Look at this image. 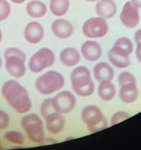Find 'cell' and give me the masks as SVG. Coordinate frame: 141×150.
Segmentation results:
<instances>
[{"mask_svg": "<svg viewBox=\"0 0 141 150\" xmlns=\"http://www.w3.org/2000/svg\"><path fill=\"white\" fill-rule=\"evenodd\" d=\"M3 98L18 113H25L31 108V101L28 91L18 81L9 80L3 84L1 89Z\"/></svg>", "mask_w": 141, "mask_h": 150, "instance_id": "obj_1", "label": "cell"}, {"mask_svg": "<svg viewBox=\"0 0 141 150\" xmlns=\"http://www.w3.org/2000/svg\"><path fill=\"white\" fill-rule=\"evenodd\" d=\"M71 86L75 93L81 97L92 96L95 91V85L91 78V73L84 66L75 68L70 74Z\"/></svg>", "mask_w": 141, "mask_h": 150, "instance_id": "obj_2", "label": "cell"}, {"mask_svg": "<svg viewBox=\"0 0 141 150\" xmlns=\"http://www.w3.org/2000/svg\"><path fill=\"white\" fill-rule=\"evenodd\" d=\"M65 79L61 73L49 70L38 77L35 81V88L39 93L48 96L63 88Z\"/></svg>", "mask_w": 141, "mask_h": 150, "instance_id": "obj_3", "label": "cell"}, {"mask_svg": "<svg viewBox=\"0 0 141 150\" xmlns=\"http://www.w3.org/2000/svg\"><path fill=\"white\" fill-rule=\"evenodd\" d=\"M21 124L29 141L35 144H41L45 138L43 122L39 116L30 113L22 117Z\"/></svg>", "mask_w": 141, "mask_h": 150, "instance_id": "obj_4", "label": "cell"}, {"mask_svg": "<svg viewBox=\"0 0 141 150\" xmlns=\"http://www.w3.org/2000/svg\"><path fill=\"white\" fill-rule=\"evenodd\" d=\"M81 117L91 133H96L108 127V120L104 118L100 109L96 105L85 106L82 110Z\"/></svg>", "mask_w": 141, "mask_h": 150, "instance_id": "obj_5", "label": "cell"}, {"mask_svg": "<svg viewBox=\"0 0 141 150\" xmlns=\"http://www.w3.org/2000/svg\"><path fill=\"white\" fill-rule=\"evenodd\" d=\"M56 59L55 54L49 48H42L31 56L28 67L31 72L38 74L53 65Z\"/></svg>", "mask_w": 141, "mask_h": 150, "instance_id": "obj_6", "label": "cell"}, {"mask_svg": "<svg viewBox=\"0 0 141 150\" xmlns=\"http://www.w3.org/2000/svg\"><path fill=\"white\" fill-rule=\"evenodd\" d=\"M83 35L89 38H103L108 35L109 27L105 19L102 17H92L85 21L82 25Z\"/></svg>", "mask_w": 141, "mask_h": 150, "instance_id": "obj_7", "label": "cell"}, {"mask_svg": "<svg viewBox=\"0 0 141 150\" xmlns=\"http://www.w3.org/2000/svg\"><path fill=\"white\" fill-rule=\"evenodd\" d=\"M53 103L56 112L66 114L74 110L76 105V98L70 91H60L53 98Z\"/></svg>", "mask_w": 141, "mask_h": 150, "instance_id": "obj_8", "label": "cell"}, {"mask_svg": "<svg viewBox=\"0 0 141 150\" xmlns=\"http://www.w3.org/2000/svg\"><path fill=\"white\" fill-rule=\"evenodd\" d=\"M120 21L125 28H136L139 24V9L132 3L131 1L127 2L124 5L120 14Z\"/></svg>", "mask_w": 141, "mask_h": 150, "instance_id": "obj_9", "label": "cell"}, {"mask_svg": "<svg viewBox=\"0 0 141 150\" xmlns=\"http://www.w3.org/2000/svg\"><path fill=\"white\" fill-rule=\"evenodd\" d=\"M108 57L110 63L119 69L128 67L131 63L129 54L122 48L115 45L108 51Z\"/></svg>", "mask_w": 141, "mask_h": 150, "instance_id": "obj_10", "label": "cell"}, {"mask_svg": "<svg viewBox=\"0 0 141 150\" xmlns=\"http://www.w3.org/2000/svg\"><path fill=\"white\" fill-rule=\"evenodd\" d=\"M44 28L39 22L31 21L25 26L24 30V36L28 43L38 44L44 38Z\"/></svg>", "mask_w": 141, "mask_h": 150, "instance_id": "obj_11", "label": "cell"}, {"mask_svg": "<svg viewBox=\"0 0 141 150\" xmlns=\"http://www.w3.org/2000/svg\"><path fill=\"white\" fill-rule=\"evenodd\" d=\"M6 59V69L7 72L15 78H21L24 77L26 72L25 61L18 56H8Z\"/></svg>", "mask_w": 141, "mask_h": 150, "instance_id": "obj_12", "label": "cell"}, {"mask_svg": "<svg viewBox=\"0 0 141 150\" xmlns=\"http://www.w3.org/2000/svg\"><path fill=\"white\" fill-rule=\"evenodd\" d=\"M52 32L60 39H68L74 33V27L66 19H57L51 25Z\"/></svg>", "mask_w": 141, "mask_h": 150, "instance_id": "obj_13", "label": "cell"}, {"mask_svg": "<svg viewBox=\"0 0 141 150\" xmlns=\"http://www.w3.org/2000/svg\"><path fill=\"white\" fill-rule=\"evenodd\" d=\"M46 127L49 133L58 134L61 133L65 127V118L58 112H54L45 118Z\"/></svg>", "mask_w": 141, "mask_h": 150, "instance_id": "obj_14", "label": "cell"}, {"mask_svg": "<svg viewBox=\"0 0 141 150\" xmlns=\"http://www.w3.org/2000/svg\"><path fill=\"white\" fill-rule=\"evenodd\" d=\"M81 53L85 59L94 62L98 60L102 56V48L95 41H86L82 45Z\"/></svg>", "mask_w": 141, "mask_h": 150, "instance_id": "obj_15", "label": "cell"}, {"mask_svg": "<svg viewBox=\"0 0 141 150\" xmlns=\"http://www.w3.org/2000/svg\"><path fill=\"white\" fill-rule=\"evenodd\" d=\"M96 12L100 17L108 20L112 18L117 13V6L113 0H98Z\"/></svg>", "mask_w": 141, "mask_h": 150, "instance_id": "obj_16", "label": "cell"}, {"mask_svg": "<svg viewBox=\"0 0 141 150\" xmlns=\"http://www.w3.org/2000/svg\"><path fill=\"white\" fill-rule=\"evenodd\" d=\"M94 78L99 82L111 81L115 77L113 68L106 62H100L96 64L93 68Z\"/></svg>", "mask_w": 141, "mask_h": 150, "instance_id": "obj_17", "label": "cell"}, {"mask_svg": "<svg viewBox=\"0 0 141 150\" xmlns=\"http://www.w3.org/2000/svg\"><path fill=\"white\" fill-rule=\"evenodd\" d=\"M80 52L73 47L64 48L60 53V60L66 67L76 66L80 62Z\"/></svg>", "mask_w": 141, "mask_h": 150, "instance_id": "obj_18", "label": "cell"}, {"mask_svg": "<svg viewBox=\"0 0 141 150\" xmlns=\"http://www.w3.org/2000/svg\"><path fill=\"white\" fill-rule=\"evenodd\" d=\"M118 96L122 102L127 104L136 102L139 96L136 84H126L122 85L119 89Z\"/></svg>", "mask_w": 141, "mask_h": 150, "instance_id": "obj_19", "label": "cell"}, {"mask_svg": "<svg viewBox=\"0 0 141 150\" xmlns=\"http://www.w3.org/2000/svg\"><path fill=\"white\" fill-rule=\"evenodd\" d=\"M26 12L33 18H42L46 14L47 6L42 1L33 0L27 4Z\"/></svg>", "mask_w": 141, "mask_h": 150, "instance_id": "obj_20", "label": "cell"}, {"mask_svg": "<svg viewBox=\"0 0 141 150\" xmlns=\"http://www.w3.org/2000/svg\"><path fill=\"white\" fill-rule=\"evenodd\" d=\"M98 96L103 101L112 100L116 95V88L111 81H101L98 86Z\"/></svg>", "mask_w": 141, "mask_h": 150, "instance_id": "obj_21", "label": "cell"}, {"mask_svg": "<svg viewBox=\"0 0 141 150\" xmlns=\"http://www.w3.org/2000/svg\"><path fill=\"white\" fill-rule=\"evenodd\" d=\"M70 6L69 0H50L49 9L54 16H62L68 13Z\"/></svg>", "mask_w": 141, "mask_h": 150, "instance_id": "obj_22", "label": "cell"}, {"mask_svg": "<svg viewBox=\"0 0 141 150\" xmlns=\"http://www.w3.org/2000/svg\"><path fill=\"white\" fill-rule=\"evenodd\" d=\"M5 139L15 145H22L24 143V137L22 133L16 131H9L4 134Z\"/></svg>", "mask_w": 141, "mask_h": 150, "instance_id": "obj_23", "label": "cell"}, {"mask_svg": "<svg viewBox=\"0 0 141 150\" xmlns=\"http://www.w3.org/2000/svg\"><path fill=\"white\" fill-rule=\"evenodd\" d=\"M114 45H115V46L120 47V48H122V49H124L125 51L126 52L129 56L132 53V51H133L134 49L132 42L129 38L125 37L119 38L118 39H117L115 41Z\"/></svg>", "mask_w": 141, "mask_h": 150, "instance_id": "obj_24", "label": "cell"}, {"mask_svg": "<svg viewBox=\"0 0 141 150\" xmlns=\"http://www.w3.org/2000/svg\"><path fill=\"white\" fill-rule=\"evenodd\" d=\"M40 112H41V115L42 116V117H44V118L48 117L49 114H51L53 112H56L53 106V98H46L42 102L41 106H40Z\"/></svg>", "mask_w": 141, "mask_h": 150, "instance_id": "obj_25", "label": "cell"}, {"mask_svg": "<svg viewBox=\"0 0 141 150\" xmlns=\"http://www.w3.org/2000/svg\"><path fill=\"white\" fill-rule=\"evenodd\" d=\"M118 82L120 86L126 84H136V79L135 76L129 71H123L119 74Z\"/></svg>", "mask_w": 141, "mask_h": 150, "instance_id": "obj_26", "label": "cell"}, {"mask_svg": "<svg viewBox=\"0 0 141 150\" xmlns=\"http://www.w3.org/2000/svg\"><path fill=\"white\" fill-rule=\"evenodd\" d=\"M11 12L10 5L6 0H0V22L6 20Z\"/></svg>", "mask_w": 141, "mask_h": 150, "instance_id": "obj_27", "label": "cell"}, {"mask_svg": "<svg viewBox=\"0 0 141 150\" xmlns=\"http://www.w3.org/2000/svg\"><path fill=\"white\" fill-rule=\"evenodd\" d=\"M130 117V115L128 112L125 111H118L116 112L115 114L113 115L111 119H110V125H115L118 124L120 122L123 121L125 120L128 119Z\"/></svg>", "mask_w": 141, "mask_h": 150, "instance_id": "obj_28", "label": "cell"}, {"mask_svg": "<svg viewBox=\"0 0 141 150\" xmlns=\"http://www.w3.org/2000/svg\"><path fill=\"white\" fill-rule=\"evenodd\" d=\"M18 56L21 58L23 60L26 61V55L23 51H21V49L15 48V47H10L5 51L4 52V58H6L8 56Z\"/></svg>", "mask_w": 141, "mask_h": 150, "instance_id": "obj_29", "label": "cell"}, {"mask_svg": "<svg viewBox=\"0 0 141 150\" xmlns=\"http://www.w3.org/2000/svg\"><path fill=\"white\" fill-rule=\"evenodd\" d=\"M9 117L6 112H5L3 110H0V130H4L9 126Z\"/></svg>", "mask_w": 141, "mask_h": 150, "instance_id": "obj_30", "label": "cell"}, {"mask_svg": "<svg viewBox=\"0 0 141 150\" xmlns=\"http://www.w3.org/2000/svg\"><path fill=\"white\" fill-rule=\"evenodd\" d=\"M136 57L137 60L141 63V42L136 45Z\"/></svg>", "mask_w": 141, "mask_h": 150, "instance_id": "obj_31", "label": "cell"}, {"mask_svg": "<svg viewBox=\"0 0 141 150\" xmlns=\"http://www.w3.org/2000/svg\"><path fill=\"white\" fill-rule=\"evenodd\" d=\"M134 41L136 45L141 42V29L137 30L134 35Z\"/></svg>", "mask_w": 141, "mask_h": 150, "instance_id": "obj_32", "label": "cell"}, {"mask_svg": "<svg viewBox=\"0 0 141 150\" xmlns=\"http://www.w3.org/2000/svg\"><path fill=\"white\" fill-rule=\"evenodd\" d=\"M56 142V141L54 139H52V138H44V140L42 141L41 145H49V144H54Z\"/></svg>", "mask_w": 141, "mask_h": 150, "instance_id": "obj_33", "label": "cell"}, {"mask_svg": "<svg viewBox=\"0 0 141 150\" xmlns=\"http://www.w3.org/2000/svg\"><path fill=\"white\" fill-rule=\"evenodd\" d=\"M131 2L136 8H141V0H131Z\"/></svg>", "mask_w": 141, "mask_h": 150, "instance_id": "obj_34", "label": "cell"}, {"mask_svg": "<svg viewBox=\"0 0 141 150\" xmlns=\"http://www.w3.org/2000/svg\"><path fill=\"white\" fill-rule=\"evenodd\" d=\"M10 1L15 3V4H21V3L25 2L26 0H10Z\"/></svg>", "mask_w": 141, "mask_h": 150, "instance_id": "obj_35", "label": "cell"}, {"mask_svg": "<svg viewBox=\"0 0 141 150\" xmlns=\"http://www.w3.org/2000/svg\"><path fill=\"white\" fill-rule=\"evenodd\" d=\"M2 30L0 29V42L2 41Z\"/></svg>", "mask_w": 141, "mask_h": 150, "instance_id": "obj_36", "label": "cell"}, {"mask_svg": "<svg viewBox=\"0 0 141 150\" xmlns=\"http://www.w3.org/2000/svg\"><path fill=\"white\" fill-rule=\"evenodd\" d=\"M87 2H96V1H98V0H85Z\"/></svg>", "mask_w": 141, "mask_h": 150, "instance_id": "obj_37", "label": "cell"}, {"mask_svg": "<svg viewBox=\"0 0 141 150\" xmlns=\"http://www.w3.org/2000/svg\"><path fill=\"white\" fill-rule=\"evenodd\" d=\"M2 61L1 57H0V69H1V67H2Z\"/></svg>", "mask_w": 141, "mask_h": 150, "instance_id": "obj_38", "label": "cell"}, {"mask_svg": "<svg viewBox=\"0 0 141 150\" xmlns=\"http://www.w3.org/2000/svg\"><path fill=\"white\" fill-rule=\"evenodd\" d=\"M3 149V146H2V143L0 142V150H2Z\"/></svg>", "mask_w": 141, "mask_h": 150, "instance_id": "obj_39", "label": "cell"}]
</instances>
